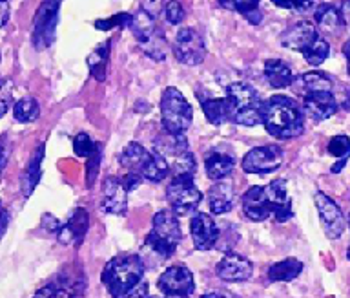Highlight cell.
I'll use <instances>...</instances> for the list:
<instances>
[{
    "label": "cell",
    "instance_id": "15",
    "mask_svg": "<svg viewBox=\"0 0 350 298\" xmlns=\"http://www.w3.org/2000/svg\"><path fill=\"white\" fill-rule=\"evenodd\" d=\"M319 34L314 28V24L308 21H299V23L292 24L290 28H286L281 34V46L286 50L294 51H306L314 42L317 40Z\"/></svg>",
    "mask_w": 350,
    "mask_h": 298
},
{
    "label": "cell",
    "instance_id": "24",
    "mask_svg": "<svg viewBox=\"0 0 350 298\" xmlns=\"http://www.w3.org/2000/svg\"><path fill=\"white\" fill-rule=\"evenodd\" d=\"M153 150H155V154L163 156V158H174V160L186 154V152H190L185 136H175V134L168 132H163L155 138Z\"/></svg>",
    "mask_w": 350,
    "mask_h": 298
},
{
    "label": "cell",
    "instance_id": "50",
    "mask_svg": "<svg viewBox=\"0 0 350 298\" xmlns=\"http://www.w3.org/2000/svg\"><path fill=\"white\" fill-rule=\"evenodd\" d=\"M8 223H10V212H8V209H2V234H5V231H8Z\"/></svg>",
    "mask_w": 350,
    "mask_h": 298
},
{
    "label": "cell",
    "instance_id": "27",
    "mask_svg": "<svg viewBox=\"0 0 350 298\" xmlns=\"http://www.w3.org/2000/svg\"><path fill=\"white\" fill-rule=\"evenodd\" d=\"M206 166V176L213 182H223L224 177L228 176L230 172L235 169V160L232 156L223 154V152H213L204 161Z\"/></svg>",
    "mask_w": 350,
    "mask_h": 298
},
{
    "label": "cell",
    "instance_id": "29",
    "mask_svg": "<svg viewBox=\"0 0 350 298\" xmlns=\"http://www.w3.org/2000/svg\"><path fill=\"white\" fill-rule=\"evenodd\" d=\"M314 17H316V23L319 24L323 29L330 32V34H339V32L345 28L343 13L339 12L336 6H330V4H321V6H317V12L314 13Z\"/></svg>",
    "mask_w": 350,
    "mask_h": 298
},
{
    "label": "cell",
    "instance_id": "48",
    "mask_svg": "<svg viewBox=\"0 0 350 298\" xmlns=\"http://www.w3.org/2000/svg\"><path fill=\"white\" fill-rule=\"evenodd\" d=\"M10 160V143H8V136H2V169H5Z\"/></svg>",
    "mask_w": 350,
    "mask_h": 298
},
{
    "label": "cell",
    "instance_id": "13",
    "mask_svg": "<svg viewBox=\"0 0 350 298\" xmlns=\"http://www.w3.org/2000/svg\"><path fill=\"white\" fill-rule=\"evenodd\" d=\"M265 194H267L268 205L272 209L273 220L279 221V223H284L294 216L292 199L288 198V190H286V179L279 177V179L270 182L265 187Z\"/></svg>",
    "mask_w": 350,
    "mask_h": 298
},
{
    "label": "cell",
    "instance_id": "40",
    "mask_svg": "<svg viewBox=\"0 0 350 298\" xmlns=\"http://www.w3.org/2000/svg\"><path fill=\"white\" fill-rule=\"evenodd\" d=\"M131 24V13H117L113 17L103 18V21H95V28L100 32H108L113 28H128Z\"/></svg>",
    "mask_w": 350,
    "mask_h": 298
},
{
    "label": "cell",
    "instance_id": "10",
    "mask_svg": "<svg viewBox=\"0 0 350 298\" xmlns=\"http://www.w3.org/2000/svg\"><path fill=\"white\" fill-rule=\"evenodd\" d=\"M157 287L166 297L190 298L193 289H196V282H193V275L188 267L172 265L159 276Z\"/></svg>",
    "mask_w": 350,
    "mask_h": 298
},
{
    "label": "cell",
    "instance_id": "17",
    "mask_svg": "<svg viewBox=\"0 0 350 298\" xmlns=\"http://www.w3.org/2000/svg\"><path fill=\"white\" fill-rule=\"evenodd\" d=\"M84 291V278L79 276L60 275L57 282H51L42 289H38L33 298H81Z\"/></svg>",
    "mask_w": 350,
    "mask_h": 298
},
{
    "label": "cell",
    "instance_id": "14",
    "mask_svg": "<svg viewBox=\"0 0 350 298\" xmlns=\"http://www.w3.org/2000/svg\"><path fill=\"white\" fill-rule=\"evenodd\" d=\"M215 275L224 282H246L254 275V264L237 253H226L215 265Z\"/></svg>",
    "mask_w": 350,
    "mask_h": 298
},
{
    "label": "cell",
    "instance_id": "54",
    "mask_svg": "<svg viewBox=\"0 0 350 298\" xmlns=\"http://www.w3.org/2000/svg\"><path fill=\"white\" fill-rule=\"evenodd\" d=\"M201 298H224L221 293H206V295H202Z\"/></svg>",
    "mask_w": 350,
    "mask_h": 298
},
{
    "label": "cell",
    "instance_id": "19",
    "mask_svg": "<svg viewBox=\"0 0 350 298\" xmlns=\"http://www.w3.org/2000/svg\"><path fill=\"white\" fill-rule=\"evenodd\" d=\"M243 212L250 221H265L272 214V209L268 205L265 187H250L241 198Z\"/></svg>",
    "mask_w": 350,
    "mask_h": 298
},
{
    "label": "cell",
    "instance_id": "43",
    "mask_svg": "<svg viewBox=\"0 0 350 298\" xmlns=\"http://www.w3.org/2000/svg\"><path fill=\"white\" fill-rule=\"evenodd\" d=\"M273 6L286 8V10H295V12L305 13L308 12L310 8L316 6V4H314V2H273Z\"/></svg>",
    "mask_w": 350,
    "mask_h": 298
},
{
    "label": "cell",
    "instance_id": "35",
    "mask_svg": "<svg viewBox=\"0 0 350 298\" xmlns=\"http://www.w3.org/2000/svg\"><path fill=\"white\" fill-rule=\"evenodd\" d=\"M141 48L148 57H152L153 61H164L166 53H168V40H166L163 32L159 29L157 34L153 35L152 39L148 40L146 45H142Z\"/></svg>",
    "mask_w": 350,
    "mask_h": 298
},
{
    "label": "cell",
    "instance_id": "21",
    "mask_svg": "<svg viewBox=\"0 0 350 298\" xmlns=\"http://www.w3.org/2000/svg\"><path fill=\"white\" fill-rule=\"evenodd\" d=\"M208 207L212 214H226L234 209V185L228 179L213 183L208 190Z\"/></svg>",
    "mask_w": 350,
    "mask_h": 298
},
{
    "label": "cell",
    "instance_id": "58",
    "mask_svg": "<svg viewBox=\"0 0 350 298\" xmlns=\"http://www.w3.org/2000/svg\"><path fill=\"white\" fill-rule=\"evenodd\" d=\"M150 298H159V297H150Z\"/></svg>",
    "mask_w": 350,
    "mask_h": 298
},
{
    "label": "cell",
    "instance_id": "52",
    "mask_svg": "<svg viewBox=\"0 0 350 298\" xmlns=\"http://www.w3.org/2000/svg\"><path fill=\"white\" fill-rule=\"evenodd\" d=\"M343 108L347 112H350V88L345 92V97H343Z\"/></svg>",
    "mask_w": 350,
    "mask_h": 298
},
{
    "label": "cell",
    "instance_id": "55",
    "mask_svg": "<svg viewBox=\"0 0 350 298\" xmlns=\"http://www.w3.org/2000/svg\"><path fill=\"white\" fill-rule=\"evenodd\" d=\"M347 256H349V260H350V245H349V249H347Z\"/></svg>",
    "mask_w": 350,
    "mask_h": 298
},
{
    "label": "cell",
    "instance_id": "2",
    "mask_svg": "<svg viewBox=\"0 0 350 298\" xmlns=\"http://www.w3.org/2000/svg\"><path fill=\"white\" fill-rule=\"evenodd\" d=\"M144 276V262L137 254H119L106 264L103 284L113 298H122L133 291Z\"/></svg>",
    "mask_w": 350,
    "mask_h": 298
},
{
    "label": "cell",
    "instance_id": "57",
    "mask_svg": "<svg viewBox=\"0 0 350 298\" xmlns=\"http://www.w3.org/2000/svg\"><path fill=\"white\" fill-rule=\"evenodd\" d=\"M349 75H350V62H349Z\"/></svg>",
    "mask_w": 350,
    "mask_h": 298
},
{
    "label": "cell",
    "instance_id": "9",
    "mask_svg": "<svg viewBox=\"0 0 350 298\" xmlns=\"http://www.w3.org/2000/svg\"><path fill=\"white\" fill-rule=\"evenodd\" d=\"M283 149L278 145H265V147H257L252 149L248 154L243 158V171L248 174H270L275 172L279 166L283 165Z\"/></svg>",
    "mask_w": 350,
    "mask_h": 298
},
{
    "label": "cell",
    "instance_id": "20",
    "mask_svg": "<svg viewBox=\"0 0 350 298\" xmlns=\"http://www.w3.org/2000/svg\"><path fill=\"white\" fill-rule=\"evenodd\" d=\"M90 216L84 209H75L73 214L68 220V223L60 227L59 232H57V240H59L62 245H79L82 242V238L88 232V225H90Z\"/></svg>",
    "mask_w": 350,
    "mask_h": 298
},
{
    "label": "cell",
    "instance_id": "59",
    "mask_svg": "<svg viewBox=\"0 0 350 298\" xmlns=\"http://www.w3.org/2000/svg\"><path fill=\"white\" fill-rule=\"evenodd\" d=\"M347 6H349V8H350V2H349V4H347Z\"/></svg>",
    "mask_w": 350,
    "mask_h": 298
},
{
    "label": "cell",
    "instance_id": "56",
    "mask_svg": "<svg viewBox=\"0 0 350 298\" xmlns=\"http://www.w3.org/2000/svg\"><path fill=\"white\" fill-rule=\"evenodd\" d=\"M166 298H180V297H166Z\"/></svg>",
    "mask_w": 350,
    "mask_h": 298
},
{
    "label": "cell",
    "instance_id": "4",
    "mask_svg": "<svg viewBox=\"0 0 350 298\" xmlns=\"http://www.w3.org/2000/svg\"><path fill=\"white\" fill-rule=\"evenodd\" d=\"M180 240H183V232H180V225L174 210L164 209L155 212L152 231L148 232L144 240L148 247L152 249L153 253H157L161 258H170L175 253Z\"/></svg>",
    "mask_w": 350,
    "mask_h": 298
},
{
    "label": "cell",
    "instance_id": "11",
    "mask_svg": "<svg viewBox=\"0 0 350 298\" xmlns=\"http://www.w3.org/2000/svg\"><path fill=\"white\" fill-rule=\"evenodd\" d=\"M314 203H316V209L317 212H319V220H321L323 231H325L327 238H330V240H338V238L343 234L345 225H347L341 209L336 205L334 199H330L327 194L323 193H316V196H314Z\"/></svg>",
    "mask_w": 350,
    "mask_h": 298
},
{
    "label": "cell",
    "instance_id": "7",
    "mask_svg": "<svg viewBox=\"0 0 350 298\" xmlns=\"http://www.w3.org/2000/svg\"><path fill=\"white\" fill-rule=\"evenodd\" d=\"M175 59L186 66H197L206 57V45L196 28H180L174 42Z\"/></svg>",
    "mask_w": 350,
    "mask_h": 298
},
{
    "label": "cell",
    "instance_id": "42",
    "mask_svg": "<svg viewBox=\"0 0 350 298\" xmlns=\"http://www.w3.org/2000/svg\"><path fill=\"white\" fill-rule=\"evenodd\" d=\"M100 160H103V143H98L95 156H93L92 160H88V165H86L88 187H92L93 183H95V177H97V174H98V165H100Z\"/></svg>",
    "mask_w": 350,
    "mask_h": 298
},
{
    "label": "cell",
    "instance_id": "33",
    "mask_svg": "<svg viewBox=\"0 0 350 298\" xmlns=\"http://www.w3.org/2000/svg\"><path fill=\"white\" fill-rule=\"evenodd\" d=\"M40 116V106L35 97H22L13 105V117L18 123H33Z\"/></svg>",
    "mask_w": 350,
    "mask_h": 298
},
{
    "label": "cell",
    "instance_id": "32",
    "mask_svg": "<svg viewBox=\"0 0 350 298\" xmlns=\"http://www.w3.org/2000/svg\"><path fill=\"white\" fill-rule=\"evenodd\" d=\"M201 108L208 121L215 125V127L226 121H232V114H230V105L226 97L224 99H202Z\"/></svg>",
    "mask_w": 350,
    "mask_h": 298
},
{
    "label": "cell",
    "instance_id": "39",
    "mask_svg": "<svg viewBox=\"0 0 350 298\" xmlns=\"http://www.w3.org/2000/svg\"><path fill=\"white\" fill-rule=\"evenodd\" d=\"M328 154L341 160H349L350 158V138L349 136H336L328 141Z\"/></svg>",
    "mask_w": 350,
    "mask_h": 298
},
{
    "label": "cell",
    "instance_id": "53",
    "mask_svg": "<svg viewBox=\"0 0 350 298\" xmlns=\"http://www.w3.org/2000/svg\"><path fill=\"white\" fill-rule=\"evenodd\" d=\"M343 53H345V57H347V59H349V62H350V39L347 40V42H345V45H343Z\"/></svg>",
    "mask_w": 350,
    "mask_h": 298
},
{
    "label": "cell",
    "instance_id": "60",
    "mask_svg": "<svg viewBox=\"0 0 350 298\" xmlns=\"http://www.w3.org/2000/svg\"><path fill=\"white\" fill-rule=\"evenodd\" d=\"M349 223H350V216H349Z\"/></svg>",
    "mask_w": 350,
    "mask_h": 298
},
{
    "label": "cell",
    "instance_id": "8",
    "mask_svg": "<svg viewBox=\"0 0 350 298\" xmlns=\"http://www.w3.org/2000/svg\"><path fill=\"white\" fill-rule=\"evenodd\" d=\"M59 10V2H44L38 8L37 17H35V29H33V45L37 50H46L55 42Z\"/></svg>",
    "mask_w": 350,
    "mask_h": 298
},
{
    "label": "cell",
    "instance_id": "49",
    "mask_svg": "<svg viewBox=\"0 0 350 298\" xmlns=\"http://www.w3.org/2000/svg\"><path fill=\"white\" fill-rule=\"evenodd\" d=\"M0 8H2V26H5L8 18H10V4H8V2H2Z\"/></svg>",
    "mask_w": 350,
    "mask_h": 298
},
{
    "label": "cell",
    "instance_id": "44",
    "mask_svg": "<svg viewBox=\"0 0 350 298\" xmlns=\"http://www.w3.org/2000/svg\"><path fill=\"white\" fill-rule=\"evenodd\" d=\"M0 101H2V116H4L8 108H10V101H11V79H4L2 81V86H0Z\"/></svg>",
    "mask_w": 350,
    "mask_h": 298
},
{
    "label": "cell",
    "instance_id": "5",
    "mask_svg": "<svg viewBox=\"0 0 350 298\" xmlns=\"http://www.w3.org/2000/svg\"><path fill=\"white\" fill-rule=\"evenodd\" d=\"M161 117H163L164 132L185 136L193 119V110L179 88L168 86L161 95Z\"/></svg>",
    "mask_w": 350,
    "mask_h": 298
},
{
    "label": "cell",
    "instance_id": "36",
    "mask_svg": "<svg viewBox=\"0 0 350 298\" xmlns=\"http://www.w3.org/2000/svg\"><path fill=\"white\" fill-rule=\"evenodd\" d=\"M328 53H330V46H328L327 40L319 35L316 42H314L308 50L303 51V57H305V61L308 62L310 66H321L323 62L327 61Z\"/></svg>",
    "mask_w": 350,
    "mask_h": 298
},
{
    "label": "cell",
    "instance_id": "45",
    "mask_svg": "<svg viewBox=\"0 0 350 298\" xmlns=\"http://www.w3.org/2000/svg\"><path fill=\"white\" fill-rule=\"evenodd\" d=\"M120 179H122V185H124L128 193H130V190H135V188L144 182L139 174H131V172H126V176L120 177Z\"/></svg>",
    "mask_w": 350,
    "mask_h": 298
},
{
    "label": "cell",
    "instance_id": "3",
    "mask_svg": "<svg viewBox=\"0 0 350 298\" xmlns=\"http://www.w3.org/2000/svg\"><path fill=\"white\" fill-rule=\"evenodd\" d=\"M226 101L230 105L232 123L243 127H256L262 123L265 101L248 83H232L226 86Z\"/></svg>",
    "mask_w": 350,
    "mask_h": 298
},
{
    "label": "cell",
    "instance_id": "41",
    "mask_svg": "<svg viewBox=\"0 0 350 298\" xmlns=\"http://www.w3.org/2000/svg\"><path fill=\"white\" fill-rule=\"evenodd\" d=\"M164 17H166V21H168L172 26H177V24H180L185 21V8H183L180 2H168L166 8H164Z\"/></svg>",
    "mask_w": 350,
    "mask_h": 298
},
{
    "label": "cell",
    "instance_id": "1",
    "mask_svg": "<svg viewBox=\"0 0 350 298\" xmlns=\"http://www.w3.org/2000/svg\"><path fill=\"white\" fill-rule=\"evenodd\" d=\"M262 125L273 138L294 139L305 130V116L292 97L272 95L262 106Z\"/></svg>",
    "mask_w": 350,
    "mask_h": 298
},
{
    "label": "cell",
    "instance_id": "30",
    "mask_svg": "<svg viewBox=\"0 0 350 298\" xmlns=\"http://www.w3.org/2000/svg\"><path fill=\"white\" fill-rule=\"evenodd\" d=\"M297 83L301 86V94L303 97L310 94H319V92H332V79L328 77L327 73L323 72H308L303 73Z\"/></svg>",
    "mask_w": 350,
    "mask_h": 298
},
{
    "label": "cell",
    "instance_id": "47",
    "mask_svg": "<svg viewBox=\"0 0 350 298\" xmlns=\"http://www.w3.org/2000/svg\"><path fill=\"white\" fill-rule=\"evenodd\" d=\"M148 289H150V287H148V282H141L133 291H130L122 298H150L148 297Z\"/></svg>",
    "mask_w": 350,
    "mask_h": 298
},
{
    "label": "cell",
    "instance_id": "31",
    "mask_svg": "<svg viewBox=\"0 0 350 298\" xmlns=\"http://www.w3.org/2000/svg\"><path fill=\"white\" fill-rule=\"evenodd\" d=\"M109 48H111V40H106L103 46H98L90 53L88 57V68L92 72L93 79L103 83L106 79V70H108V61H109Z\"/></svg>",
    "mask_w": 350,
    "mask_h": 298
},
{
    "label": "cell",
    "instance_id": "37",
    "mask_svg": "<svg viewBox=\"0 0 350 298\" xmlns=\"http://www.w3.org/2000/svg\"><path fill=\"white\" fill-rule=\"evenodd\" d=\"M98 143H95L86 132L77 134L75 139H73V152H75L79 158H86V160H92L95 152H97Z\"/></svg>",
    "mask_w": 350,
    "mask_h": 298
},
{
    "label": "cell",
    "instance_id": "28",
    "mask_svg": "<svg viewBox=\"0 0 350 298\" xmlns=\"http://www.w3.org/2000/svg\"><path fill=\"white\" fill-rule=\"evenodd\" d=\"M303 262L297 258H284L278 264L270 265L267 276L270 282H292L301 275Z\"/></svg>",
    "mask_w": 350,
    "mask_h": 298
},
{
    "label": "cell",
    "instance_id": "46",
    "mask_svg": "<svg viewBox=\"0 0 350 298\" xmlns=\"http://www.w3.org/2000/svg\"><path fill=\"white\" fill-rule=\"evenodd\" d=\"M42 225L46 227L48 231H51V232H55V234H57L60 227H62V223H60V221L57 220V218H53V216H51V214H44L42 216Z\"/></svg>",
    "mask_w": 350,
    "mask_h": 298
},
{
    "label": "cell",
    "instance_id": "6",
    "mask_svg": "<svg viewBox=\"0 0 350 298\" xmlns=\"http://www.w3.org/2000/svg\"><path fill=\"white\" fill-rule=\"evenodd\" d=\"M166 199L177 216L190 214L201 203L202 193L197 188L191 176H177L166 187Z\"/></svg>",
    "mask_w": 350,
    "mask_h": 298
},
{
    "label": "cell",
    "instance_id": "18",
    "mask_svg": "<svg viewBox=\"0 0 350 298\" xmlns=\"http://www.w3.org/2000/svg\"><path fill=\"white\" fill-rule=\"evenodd\" d=\"M303 106L312 121H325L338 112V101L332 92H319L303 97Z\"/></svg>",
    "mask_w": 350,
    "mask_h": 298
},
{
    "label": "cell",
    "instance_id": "51",
    "mask_svg": "<svg viewBox=\"0 0 350 298\" xmlns=\"http://www.w3.org/2000/svg\"><path fill=\"white\" fill-rule=\"evenodd\" d=\"M345 165H347V160H341V161H338L336 165H332V169H330V171H332L334 174H339V172H341V169H343Z\"/></svg>",
    "mask_w": 350,
    "mask_h": 298
},
{
    "label": "cell",
    "instance_id": "26",
    "mask_svg": "<svg viewBox=\"0 0 350 298\" xmlns=\"http://www.w3.org/2000/svg\"><path fill=\"white\" fill-rule=\"evenodd\" d=\"M42 160H44V145H38L37 152L35 156L31 158V161L27 163L26 171L22 172V177H21V187H22V194L29 198L37 187V183L40 182V174H42Z\"/></svg>",
    "mask_w": 350,
    "mask_h": 298
},
{
    "label": "cell",
    "instance_id": "34",
    "mask_svg": "<svg viewBox=\"0 0 350 298\" xmlns=\"http://www.w3.org/2000/svg\"><path fill=\"white\" fill-rule=\"evenodd\" d=\"M170 172H172V166H170L168 160L153 152L152 160L146 165V169L142 171V179L152 183H161L164 177L168 176Z\"/></svg>",
    "mask_w": 350,
    "mask_h": 298
},
{
    "label": "cell",
    "instance_id": "23",
    "mask_svg": "<svg viewBox=\"0 0 350 298\" xmlns=\"http://www.w3.org/2000/svg\"><path fill=\"white\" fill-rule=\"evenodd\" d=\"M262 73H265L267 83L275 90L288 88L295 81L292 68L284 61H281V59H268V61H265V72Z\"/></svg>",
    "mask_w": 350,
    "mask_h": 298
},
{
    "label": "cell",
    "instance_id": "12",
    "mask_svg": "<svg viewBox=\"0 0 350 298\" xmlns=\"http://www.w3.org/2000/svg\"><path fill=\"white\" fill-rule=\"evenodd\" d=\"M190 232L193 245L199 251H210V249L217 247L219 238H221V232H219L213 218L210 214H204V212H197L191 218Z\"/></svg>",
    "mask_w": 350,
    "mask_h": 298
},
{
    "label": "cell",
    "instance_id": "25",
    "mask_svg": "<svg viewBox=\"0 0 350 298\" xmlns=\"http://www.w3.org/2000/svg\"><path fill=\"white\" fill-rule=\"evenodd\" d=\"M130 29L133 37L137 39L139 45H146L148 40L152 39L153 35L157 34L159 28L157 24H155V18L146 13L144 10H139V12L131 13V24H130Z\"/></svg>",
    "mask_w": 350,
    "mask_h": 298
},
{
    "label": "cell",
    "instance_id": "16",
    "mask_svg": "<svg viewBox=\"0 0 350 298\" xmlns=\"http://www.w3.org/2000/svg\"><path fill=\"white\" fill-rule=\"evenodd\" d=\"M100 209L108 214L124 216L128 210V190L122 185V179L108 177L103 183V199Z\"/></svg>",
    "mask_w": 350,
    "mask_h": 298
},
{
    "label": "cell",
    "instance_id": "38",
    "mask_svg": "<svg viewBox=\"0 0 350 298\" xmlns=\"http://www.w3.org/2000/svg\"><path fill=\"white\" fill-rule=\"evenodd\" d=\"M172 171H174V177L177 176H196L197 163L196 158L191 152H186V154L175 158L174 165H172Z\"/></svg>",
    "mask_w": 350,
    "mask_h": 298
},
{
    "label": "cell",
    "instance_id": "22",
    "mask_svg": "<svg viewBox=\"0 0 350 298\" xmlns=\"http://www.w3.org/2000/svg\"><path fill=\"white\" fill-rule=\"evenodd\" d=\"M152 152H148L142 145L133 141V143L126 145V149L120 152V166L126 172L139 174L142 177V171L146 169V165L152 160Z\"/></svg>",
    "mask_w": 350,
    "mask_h": 298
}]
</instances>
